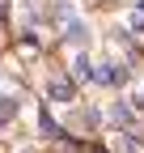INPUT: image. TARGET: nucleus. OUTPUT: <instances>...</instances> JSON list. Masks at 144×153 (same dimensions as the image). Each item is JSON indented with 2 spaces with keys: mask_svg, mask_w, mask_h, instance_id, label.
Here are the masks:
<instances>
[{
  "mask_svg": "<svg viewBox=\"0 0 144 153\" xmlns=\"http://www.w3.org/2000/svg\"><path fill=\"white\" fill-rule=\"evenodd\" d=\"M9 115H17V98H0V119H9Z\"/></svg>",
  "mask_w": 144,
  "mask_h": 153,
  "instance_id": "f257e3e1",
  "label": "nucleus"
}]
</instances>
